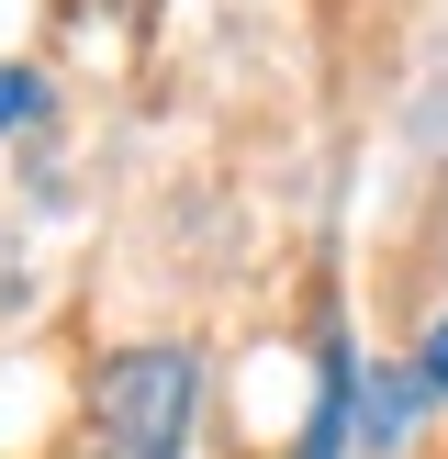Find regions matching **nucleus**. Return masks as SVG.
I'll list each match as a JSON object with an SVG mask.
<instances>
[{
	"label": "nucleus",
	"instance_id": "nucleus-2",
	"mask_svg": "<svg viewBox=\"0 0 448 459\" xmlns=\"http://www.w3.org/2000/svg\"><path fill=\"white\" fill-rule=\"evenodd\" d=\"M415 381H426V393H448V314H437V336H426V359H415Z\"/></svg>",
	"mask_w": 448,
	"mask_h": 459
},
{
	"label": "nucleus",
	"instance_id": "nucleus-3",
	"mask_svg": "<svg viewBox=\"0 0 448 459\" xmlns=\"http://www.w3.org/2000/svg\"><path fill=\"white\" fill-rule=\"evenodd\" d=\"M22 101H34V79H22V67H0V124H12Z\"/></svg>",
	"mask_w": 448,
	"mask_h": 459
},
{
	"label": "nucleus",
	"instance_id": "nucleus-1",
	"mask_svg": "<svg viewBox=\"0 0 448 459\" xmlns=\"http://www.w3.org/2000/svg\"><path fill=\"white\" fill-rule=\"evenodd\" d=\"M191 403H202V359L191 348H124L101 381V437L124 459H168L191 437Z\"/></svg>",
	"mask_w": 448,
	"mask_h": 459
}]
</instances>
